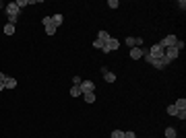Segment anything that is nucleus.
Masks as SVG:
<instances>
[{"instance_id": "28", "label": "nucleus", "mask_w": 186, "mask_h": 138, "mask_svg": "<svg viewBox=\"0 0 186 138\" xmlns=\"http://www.w3.org/2000/svg\"><path fill=\"white\" fill-rule=\"evenodd\" d=\"M4 6H6V4H4V2H2V0H0V8H4Z\"/></svg>"}, {"instance_id": "15", "label": "nucleus", "mask_w": 186, "mask_h": 138, "mask_svg": "<svg viewBox=\"0 0 186 138\" xmlns=\"http://www.w3.org/2000/svg\"><path fill=\"white\" fill-rule=\"evenodd\" d=\"M174 105H176V109H186V99H184V97L178 99V101H176Z\"/></svg>"}, {"instance_id": "22", "label": "nucleus", "mask_w": 186, "mask_h": 138, "mask_svg": "<svg viewBox=\"0 0 186 138\" xmlns=\"http://www.w3.org/2000/svg\"><path fill=\"white\" fill-rule=\"evenodd\" d=\"M17 6L23 8V6H29V0H17Z\"/></svg>"}, {"instance_id": "4", "label": "nucleus", "mask_w": 186, "mask_h": 138, "mask_svg": "<svg viewBox=\"0 0 186 138\" xmlns=\"http://www.w3.org/2000/svg\"><path fill=\"white\" fill-rule=\"evenodd\" d=\"M149 54L153 56V58H157V60H161L163 56H166V52H163V48L159 43H155V45H151V48H149Z\"/></svg>"}, {"instance_id": "19", "label": "nucleus", "mask_w": 186, "mask_h": 138, "mask_svg": "<svg viewBox=\"0 0 186 138\" xmlns=\"http://www.w3.org/2000/svg\"><path fill=\"white\" fill-rule=\"evenodd\" d=\"M112 138H124V132H122V130H114V132H112Z\"/></svg>"}, {"instance_id": "14", "label": "nucleus", "mask_w": 186, "mask_h": 138, "mask_svg": "<svg viewBox=\"0 0 186 138\" xmlns=\"http://www.w3.org/2000/svg\"><path fill=\"white\" fill-rule=\"evenodd\" d=\"M13 33H15V25L6 23V25H4V35H13Z\"/></svg>"}, {"instance_id": "13", "label": "nucleus", "mask_w": 186, "mask_h": 138, "mask_svg": "<svg viewBox=\"0 0 186 138\" xmlns=\"http://www.w3.org/2000/svg\"><path fill=\"white\" fill-rule=\"evenodd\" d=\"M83 99H85V103H93L95 101V93H83Z\"/></svg>"}, {"instance_id": "24", "label": "nucleus", "mask_w": 186, "mask_h": 138, "mask_svg": "<svg viewBox=\"0 0 186 138\" xmlns=\"http://www.w3.org/2000/svg\"><path fill=\"white\" fill-rule=\"evenodd\" d=\"M41 23H44V27L52 25V17H44V19H41Z\"/></svg>"}, {"instance_id": "11", "label": "nucleus", "mask_w": 186, "mask_h": 138, "mask_svg": "<svg viewBox=\"0 0 186 138\" xmlns=\"http://www.w3.org/2000/svg\"><path fill=\"white\" fill-rule=\"evenodd\" d=\"M103 79H106V83H116V74L114 72H103Z\"/></svg>"}, {"instance_id": "21", "label": "nucleus", "mask_w": 186, "mask_h": 138, "mask_svg": "<svg viewBox=\"0 0 186 138\" xmlns=\"http://www.w3.org/2000/svg\"><path fill=\"white\" fill-rule=\"evenodd\" d=\"M103 45H106V43H103V41H99V39L93 41V48H97V49H103Z\"/></svg>"}, {"instance_id": "12", "label": "nucleus", "mask_w": 186, "mask_h": 138, "mask_svg": "<svg viewBox=\"0 0 186 138\" xmlns=\"http://www.w3.org/2000/svg\"><path fill=\"white\" fill-rule=\"evenodd\" d=\"M97 39H99V41H103V43H106V41L110 39V33H108V31H99V33H97Z\"/></svg>"}, {"instance_id": "5", "label": "nucleus", "mask_w": 186, "mask_h": 138, "mask_svg": "<svg viewBox=\"0 0 186 138\" xmlns=\"http://www.w3.org/2000/svg\"><path fill=\"white\" fill-rule=\"evenodd\" d=\"M93 89H95V83H93V80H83V83H81V91H83V93H93Z\"/></svg>"}, {"instance_id": "3", "label": "nucleus", "mask_w": 186, "mask_h": 138, "mask_svg": "<svg viewBox=\"0 0 186 138\" xmlns=\"http://www.w3.org/2000/svg\"><path fill=\"white\" fill-rule=\"evenodd\" d=\"M178 43V37H176V35H166V37H163V39L161 41H159V45H161V48L163 49H167V48H174V45H176Z\"/></svg>"}, {"instance_id": "8", "label": "nucleus", "mask_w": 186, "mask_h": 138, "mask_svg": "<svg viewBox=\"0 0 186 138\" xmlns=\"http://www.w3.org/2000/svg\"><path fill=\"white\" fill-rule=\"evenodd\" d=\"M15 87H17V79H13V76H6L4 89H15Z\"/></svg>"}, {"instance_id": "9", "label": "nucleus", "mask_w": 186, "mask_h": 138, "mask_svg": "<svg viewBox=\"0 0 186 138\" xmlns=\"http://www.w3.org/2000/svg\"><path fill=\"white\" fill-rule=\"evenodd\" d=\"M79 95H83L81 84H73V89H70V97H79Z\"/></svg>"}, {"instance_id": "25", "label": "nucleus", "mask_w": 186, "mask_h": 138, "mask_svg": "<svg viewBox=\"0 0 186 138\" xmlns=\"http://www.w3.org/2000/svg\"><path fill=\"white\" fill-rule=\"evenodd\" d=\"M83 80H81V76H73V84H81Z\"/></svg>"}, {"instance_id": "27", "label": "nucleus", "mask_w": 186, "mask_h": 138, "mask_svg": "<svg viewBox=\"0 0 186 138\" xmlns=\"http://www.w3.org/2000/svg\"><path fill=\"white\" fill-rule=\"evenodd\" d=\"M4 80H6V74H4V72H0V83L4 84Z\"/></svg>"}, {"instance_id": "18", "label": "nucleus", "mask_w": 186, "mask_h": 138, "mask_svg": "<svg viewBox=\"0 0 186 138\" xmlns=\"http://www.w3.org/2000/svg\"><path fill=\"white\" fill-rule=\"evenodd\" d=\"M166 111H167V115H176V111H178V109H176V105H167V109H166Z\"/></svg>"}, {"instance_id": "17", "label": "nucleus", "mask_w": 186, "mask_h": 138, "mask_svg": "<svg viewBox=\"0 0 186 138\" xmlns=\"http://www.w3.org/2000/svg\"><path fill=\"white\" fill-rule=\"evenodd\" d=\"M176 115H178V120H180V122H184V120H186V109H178Z\"/></svg>"}, {"instance_id": "20", "label": "nucleus", "mask_w": 186, "mask_h": 138, "mask_svg": "<svg viewBox=\"0 0 186 138\" xmlns=\"http://www.w3.org/2000/svg\"><path fill=\"white\" fill-rule=\"evenodd\" d=\"M46 33H48V35H54L56 33V27H54V25H48V27H46Z\"/></svg>"}, {"instance_id": "26", "label": "nucleus", "mask_w": 186, "mask_h": 138, "mask_svg": "<svg viewBox=\"0 0 186 138\" xmlns=\"http://www.w3.org/2000/svg\"><path fill=\"white\" fill-rule=\"evenodd\" d=\"M124 138H137V134L134 132H124Z\"/></svg>"}, {"instance_id": "6", "label": "nucleus", "mask_w": 186, "mask_h": 138, "mask_svg": "<svg viewBox=\"0 0 186 138\" xmlns=\"http://www.w3.org/2000/svg\"><path fill=\"white\" fill-rule=\"evenodd\" d=\"M163 52H166V56L172 60V62H174V60H176L178 56H180V52H178L176 48H167V49H163Z\"/></svg>"}, {"instance_id": "16", "label": "nucleus", "mask_w": 186, "mask_h": 138, "mask_svg": "<svg viewBox=\"0 0 186 138\" xmlns=\"http://www.w3.org/2000/svg\"><path fill=\"white\" fill-rule=\"evenodd\" d=\"M166 138H176V128H166Z\"/></svg>"}, {"instance_id": "2", "label": "nucleus", "mask_w": 186, "mask_h": 138, "mask_svg": "<svg viewBox=\"0 0 186 138\" xmlns=\"http://www.w3.org/2000/svg\"><path fill=\"white\" fill-rule=\"evenodd\" d=\"M118 48H120V41L114 39V37H110L108 41H106V45H103V54H110V52H118Z\"/></svg>"}, {"instance_id": "23", "label": "nucleus", "mask_w": 186, "mask_h": 138, "mask_svg": "<svg viewBox=\"0 0 186 138\" xmlns=\"http://www.w3.org/2000/svg\"><path fill=\"white\" fill-rule=\"evenodd\" d=\"M108 6L110 8H118L120 4H118V0H108Z\"/></svg>"}, {"instance_id": "7", "label": "nucleus", "mask_w": 186, "mask_h": 138, "mask_svg": "<svg viewBox=\"0 0 186 138\" xmlns=\"http://www.w3.org/2000/svg\"><path fill=\"white\" fill-rule=\"evenodd\" d=\"M143 49H145V48H130V58L132 60L143 58Z\"/></svg>"}, {"instance_id": "10", "label": "nucleus", "mask_w": 186, "mask_h": 138, "mask_svg": "<svg viewBox=\"0 0 186 138\" xmlns=\"http://www.w3.org/2000/svg\"><path fill=\"white\" fill-rule=\"evenodd\" d=\"M62 21H64L62 15H54V17H52V25H54L56 29H58V25H62Z\"/></svg>"}, {"instance_id": "1", "label": "nucleus", "mask_w": 186, "mask_h": 138, "mask_svg": "<svg viewBox=\"0 0 186 138\" xmlns=\"http://www.w3.org/2000/svg\"><path fill=\"white\" fill-rule=\"evenodd\" d=\"M4 10H6V15H8V23L17 25V19H19V15H21V8L17 6V2H8V4L4 6Z\"/></svg>"}, {"instance_id": "29", "label": "nucleus", "mask_w": 186, "mask_h": 138, "mask_svg": "<svg viewBox=\"0 0 186 138\" xmlns=\"http://www.w3.org/2000/svg\"><path fill=\"white\" fill-rule=\"evenodd\" d=\"M0 91H4V84H2V83H0Z\"/></svg>"}]
</instances>
